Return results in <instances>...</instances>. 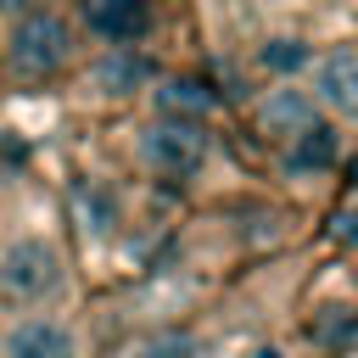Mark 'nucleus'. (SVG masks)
I'll list each match as a JSON object with an SVG mask.
<instances>
[{
	"instance_id": "1a4fd4ad",
	"label": "nucleus",
	"mask_w": 358,
	"mask_h": 358,
	"mask_svg": "<svg viewBox=\"0 0 358 358\" xmlns=\"http://www.w3.org/2000/svg\"><path fill=\"white\" fill-rule=\"evenodd\" d=\"M145 78H151V62H145L134 45H112V50H101V56H95V67H90V84H95V95H106V101H117V95H134Z\"/></svg>"
},
{
	"instance_id": "7ed1b4c3",
	"label": "nucleus",
	"mask_w": 358,
	"mask_h": 358,
	"mask_svg": "<svg viewBox=\"0 0 358 358\" xmlns=\"http://www.w3.org/2000/svg\"><path fill=\"white\" fill-rule=\"evenodd\" d=\"M129 157L134 168H145L151 179H190L207 162V129L201 123H179V117H151L129 134Z\"/></svg>"
},
{
	"instance_id": "f257e3e1",
	"label": "nucleus",
	"mask_w": 358,
	"mask_h": 358,
	"mask_svg": "<svg viewBox=\"0 0 358 358\" xmlns=\"http://www.w3.org/2000/svg\"><path fill=\"white\" fill-rule=\"evenodd\" d=\"M22 229L0 235V296L17 308H45L67 291V252L50 218H17Z\"/></svg>"
},
{
	"instance_id": "9d476101",
	"label": "nucleus",
	"mask_w": 358,
	"mask_h": 358,
	"mask_svg": "<svg viewBox=\"0 0 358 358\" xmlns=\"http://www.w3.org/2000/svg\"><path fill=\"white\" fill-rule=\"evenodd\" d=\"M73 218H78L84 229H95V235H112V229L123 224V207H117V196H112L101 179H78V185H73Z\"/></svg>"
},
{
	"instance_id": "20e7f679",
	"label": "nucleus",
	"mask_w": 358,
	"mask_h": 358,
	"mask_svg": "<svg viewBox=\"0 0 358 358\" xmlns=\"http://www.w3.org/2000/svg\"><path fill=\"white\" fill-rule=\"evenodd\" d=\"M308 101L330 117H358V45H330L308 56Z\"/></svg>"
},
{
	"instance_id": "f03ea898",
	"label": "nucleus",
	"mask_w": 358,
	"mask_h": 358,
	"mask_svg": "<svg viewBox=\"0 0 358 358\" xmlns=\"http://www.w3.org/2000/svg\"><path fill=\"white\" fill-rule=\"evenodd\" d=\"M73 22L62 17V11H50V6H34V11H22V17H11V28H6V39H0V62H6V73L11 78H22V84H39V78H56L67 62H73Z\"/></svg>"
},
{
	"instance_id": "6e6552de",
	"label": "nucleus",
	"mask_w": 358,
	"mask_h": 358,
	"mask_svg": "<svg viewBox=\"0 0 358 358\" xmlns=\"http://www.w3.org/2000/svg\"><path fill=\"white\" fill-rule=\"evenodd\" d=\"M336 157H341V134H336V123H308L291 145H280V168L291 173V179H324L330 168H336Z\"/></svg>"
},
{
	"instance_id": "9b49d317",
	"label": "nucleus",
	"mask_w": 358,
	"mask_h": 358,
	"mask_svg": "<svg viewBox=\"0 0 358 358\" xmlns=\"http://www.w3.org/2000/svg\"><path fill=\"white\" fill-rule=\"evenodd\" d=\"M123 358H207V341H201L196 330L168 324V330H145L140 341H129Z\"/></svg>"
},
{
	"instance_id": "423d86ee",
	"label": "nucleus",
	"mask_w": 358,
	"mask_h": 358,
	"mask_svg": "<svg viewBox=\"0 0 358 358\" xmlns=\"http://www.w3.org/2000/svg\"><path fill=\"white\" fill-rule=\"evenodd\" d=\"M0 358H78V336L62 313H28L0 336Z\"/></svg>"
},
{
	"instance_id": "4468645a",
	"label": "nucleus",
	"mask_w": 358,
	"mask_h": 358,
	"mask_svg": "<svg viewBox=\"0 0 358 358\" xmlns=\"http://www.w3.org/2000/svg\"><path fill=\"white\" fill-rule=\"evenodd\" d=\"M263 358H280V352H263Z\"/></svg>"
},
{
	"instance_id": "39448f33",
	"label": "nucleus",
	"mask_w": 358,
	"mask_h": 358,
	"mask_svg": "<svg viewBox=\"0 0 358 358\" xmlns=\"http://www.w3.org/2000/svg\"><path fill=\"white\" fill-rule=\"evenodd\" d=\"M308 123H319V106L308 101V90L302 84H274V90H263L257 95V106H252V129L280 151V145H291Z\"/></svg>"
},
{
	"instance_id": "f8f14e48",
	"label": "nucleus",
	"mask_w": 358,
	"mask_h": 358,
	"mask_svg": "<svg viewBox=\"0 0 358 358\" xmlns=\"http://www.w3.org/2000/svg\"><path fill=\"white\" fill-rule=\"evenodd\" d=\"M213 106V95L196 78H162L157 84V117H179V123H201Z\"/></svg>"
},
{
	"instance_id": "0eeeda50",
	"label": "nucleus",
	"mask_w": 358,
	"mask_h": 358,
	"mask_svg": "<svg viewBox=\"0 0 358 358\" xmlns=\"http://www.w3.org/2000/svg\"><path fill=\"white\" fill-rule=\"evenodd\" d=\"M78 22L112 50V45H134L151 28V6L145 0H78Z\"/></svg>"
},
{
	"instance_id": "ddd939ff",
	"label": "nucleus",
	"mask_w": 358,
	"mask_h": 358,
	"mask_svg": "<svg viewBox=\"0 0 358 358\" xmlns=\"http://www.w3.org/2000/svg\"><path fill=\"white\" fill-rule=\"evenodd\" d=\"M308 45L302 39H274V45H263V67H274V73H291V67H308Z\"/></svg>"
}]
</instances>
